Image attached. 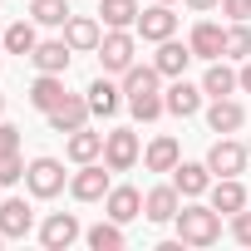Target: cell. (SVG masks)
I'll list each match as a JSON object with an SVG mask.
<instances>
[{
  "label": "cell",
  "mask_w": 251,
  "mask_h": 251,
  "mask_svg": "<svg viewBox=\"0 0 251 251\" xmlns=\"http://www.w3.org/2000/svg\"><path fill=\"white\" fill-rule=\"evenodd\" d=\"M207 123H212V133H236L241 123H246V108L226 94V99H212V108H207Z\"/></svg>",
  "instance_id": "e0dca14e"
},
{
  "label": "cell",
  "mask_w": 251,
  "mask_h": 251,
  "mask_svg": "<svg viewBox=\"0 0 251 251\" xmlns=\"http://www.w3.org/2000/svg\"><path fill=\"white\" fill-rule=\"evenodd\" d=\"M99 15L108 30H128L138 25V0H99Z\"/></svg>",
  "instance_id": "603a6c76"
},
{
  "label": "cell",
  "mask_w": 251,
  "mask_h": 251,
  "mask_svg": "<svg viewBox=\"0 0 251 251\" xmlns=\"http://www.w3.org/2000/svg\"><path fill=\"white\" fill-rule=\"evenodd\" d=\"M173 187H177L182 197H202V192L212 187V168H207V163H177V168H173Z\"/></svg>",
  "instance_id": "2e32d148"
},
{
  "label": "cell",
  "mask_w": 251,
  "mask_h": 251,
  "mask_svg": "<svg viewBox=\"0 0 251 251\" xmlns=\"http://www.w3.org/2000/svg\"><path fill=\"white\" fill-rule=\"evenodd\" d=\"M30 226H35V217H30L25 197L0 202V231H5V241H25V236H30Z\"/></svg>",
  "instance_id": "8fae6325"
},
{
  "label": "cell",
  "mask_w": 251,
  "mask_h": 251,
  "mask_svg": "<svg viewBox=\"0 0 251 251\" xmlns=\"http://www.w3.org/2000/svg\"><path fill=\"white\" fill-rule=\"evenodd\" d=\"M187 5H192V10L202 15V10H212V5H222V0H187Z\"/></svg>",
  "instance_id": "74e56055"
},
{
  "label": "cell",
  "mask_w": 251,
  "mask_h": 251,
  "mask_svg": "<svg viewBox=\"0 0 251 251\" xmlns=\"http://www.w3.org/2000/svg\"><path fill=\"white\" fill-rule=\"evenodd\" d=\"M89 246H94V251H118V246H123V222H113V217L99 222V226L89 231Z\"/></svg>",
  "instance_id": "f1b7e54d"
},
{
  "label": "cell",
  "mask_w": 251,
  "mask_h": 251,
  "mask_svg": "<svg viewBox=\"0 0 251 251\" xmlns=\"http://www.w3.org/2000/svg\"><path fill=\"white\" fill-rule=\"evenodd\" d=\"M0 153H20V128L15 123H0Z\"/></svg>",
  "instance_id": "e575fe53"
},
{
  "label": "cell",
  "mask_w": 251,
  "mask_h": 251,
  "mask_svg": "<svg viewBox=\"0 0 251 251\" xmlns=\"http://www.w3.org/2000/svg\"><path fill=\"white\" fill-rule=\"evenodd\" d=\"M241 84H236V69H226L222 59H212L207 64V74H202V94H212V99H226V94H236Z\"/></svg>",
  "instance_id": "44dd1931"
},
{
  "label": "cell",
  "mask_w": 251,
  "mask_h": 251,
  "mask_svg": "<svg viewBox=\"0 0 251 251\" xmlns=\"http://www.w3.org/2000/svg\"><path fill=\"white\" fill-rule=\"evenodd\" d=\"M246 202H251V197H246V187H241L236 177H222V182L212 187V207H217V212H226V217H231V212H241Z\"/></svg>",
  "instance_id": "d4e9b609"
},
{
  "label": "cell",
  "mask_w": 251,
  "mask_h": 251,
  "mask_svg": "<svg viewBox=\"0 0 251 251\" xmlns=\"http://www.w3.org/2000/svg\"><path fill=\"white\" fill-rule=\"evenodd\" d=\"M177 212H182V192L177 187H153L143 197V217L148 222H177Z\"/></svg>",
  "instance_id": "4fadbf2b"
},
{
  "label": "cell",
  "mask_w": 251,
  "mask_h": 251,
  "mask_svg": "<svg viewBox=\"0 0 251 251\" xmlns=\"http://www.w3.org/2000/svg\"><path fill=\"white\" fill-rule=\"evenodd\" d=\"M222 10L231 20H251V0H222Z\"/></svg>",
  "instance_id": "d590c367"
},
{
  "label": "cell",
  "mask_w": 251,
  "mask_h": 251,
  "mask_svg": "<svg viewBox=\"0 0 251 251\" xmlns=\"http://www.w3.org/2000/svg\"><path fill=\"white\" fill-rule=\"evenodd\" d=\"M20 177H25L20 153H0V187H10V182H20Z\"/></svg>",
  "instance_id": "d6a6232c"
},
{
  "label": "cell",
  "mask_w": 251,
  "mask_h": 251,
  "mask_svg": "<svg viewBox=\"0 0 251 251\" xmlns=\"http://www.w3.org/2000/svg\"><path fill=\"white\" fill-rule=\"evenodd\" d=\"M89 108H94L99 118H113V113H118V89H113L108 79H94V84H89Z\"/></svg>",
  "instance_id": "4316f807"
},
{
  "label": "cell",
  "mask_w": 251,
  "mask_h": 251,
  "mask_svg": "<svg viewBox=\"0 0 251 251\" xmlns=\"http://www.w3.org/2000/svg\"><path fill=\"white\" fill-rule=\"evenodd\" d=\"M99 20H89V15H69L64 20V45L74 50V54H84V50H99Z\"/></svg>",
  "instance_id": "9a60e30c"
},
{
  "label": "cell",
  "mask_w": 251,
  "mask_h": 251,
  "mask_svg": "<svg viewBox=\"0 0 251 251\" xmlns=\"http://www.w3.org/2000/svg\"><path fill=\"white\" fill-rule=\"evenodd\" d=\"M163 5H173V0H163Z\"/></svg>",
  "instance_id": "60d3db41"
},
{
  "label": "cell",
  "mask_w": 251,
  "mask_h": 251,
  "mask_svg": "<svg viewBox=\"0 0 251 251\" xmlns=\"http://www.w3.org/2000/svg\"><path fill=\"white\" fill-rule=\"evenodd\" d=\"M40 241H45L50 251H64V246H74V241H79V217H74V212H54V217H45V226H40Z\"/></svg>",
  "instance_id": "9c48e42d"
},
{
  "label": "cell",
  "mask_w": 251,
  "mask_h": 251,
  "mask_svg": "<svg viewBox=\"0 0 251 251\" xmlns=\"http://www.w3.org/2000/svg\"><path fill=\"white\" fill-rule=\"evenodd\" d=\"M108 173H113V168L99 163V158H94V163H79V173L69 177L74 202H103V197H108Z\"/></svg>",
  "instance_id": "7a4b0ae2"
},
{
  "label": "cell",
  "mask_w": 251,
  "mask_h": 251,
  "mask_svg": "<svg viewBox=\"0 0 251 251\" xmlns=\"http://www.w3.org/2000/svg\"><path fill=\"white\" fill-rule=\"evenodd\" d=\"M0 241H5V231H0Z\"/></svg>",
  "instance_id": "ab89813d"
},
{
  "label": "cell",
  "mask_w": 251,
  "mask_h": 251,
  "mask_svg": "<svg viewBox=\"0 0 251 251\" xmlns=\"http://www.w3.org/2000/svg\"><path fill=\"white\" fill-rule=\"evenodd\" d=\"M0 113H5V94H0Z\"/></svg>",
  "instance_id": "f35d334b"
},
{
  "label": "cell",
  "mask_w": 251,
  "mask_h": 251,
  "mask_svg": "<svg viewBox=\"0 0 251 251\" xmlns=\"http://www.w3.org/2000/svg\"><path fill=\"white\" fill-rule=\"evenodd\" d=\"M30 15H35V25H64L69 5L64 0H30Z\"/></svg>",
  "instance_id": "f546056e"
},
{
  "label": "cell",
  "mask_w": 251,
  "mask_h": 251,
  "mask_svg": "<svg viewBox=\"0 0 251 251\" xmlns=\"http://www.w3.org/2000/svg\"><path fill=\"white\" fill-rule=\"evenodd\" d=\"M133 54H138V45H133L128 30H108V35L99 40V64H103L108 74H128V69H133Z\"/></svg>",
  "instance_id": "3957f363"
},
{
  "label": "cell",
  "mask_w": 251,
  "mask_h": 251,
  "mask_svg": "<svg viewBox=\"0 0 251 251\" xmlns=\"http://www.w3.org/2000/svg\"><path fill=\"white\" fill-rule=\"evenodd\" d=\"M128 108H133V118H138V123H153V118H163V113H168V103H163L158 94H133V99H128Z\"/></svg>",
  "instance_id": "4dcf8cb0"
},
{
  "label": "cell",
  "mask_w": 251,
  "mask_h": 251,
  "mask_svg": "<svg viewBox=\"0 0 251 251\" xmlns=\"http://www.w3.org/2000/svg\"><path fill=\"white\" fill-rule=\"evenodd\" d=\"M246 153H251V143H246Z\"/></svg>",
  "instance_id": "b9f144b4"
},
{
  "label": "cell",
  "mask_w": 251,
  "mask_h": 251,
  "mask_svg": "<svg viewBox=\"0 0 251 251\" xmlns=\"http://www.w3.org/2000/svg\"><path fill=\"white\" fill-rule=\"evenodd\" d=\"M187 45H192V54H197V59H222V54H226V30H222V25H212V20H197Z\"/></svg>",
  "instance_id": "30bf717a"
},
{
  "label": "cell",
  "mask_w": 251,
  "mask_h": 251,
  "mask_svg": "<svg viewBox=\"0 0 251 251\" xmlns=\"http://www.w3.org/2000/svg\"><path fill=\"white\" fill-rule=\"evenodd\" d=\"M173 30H177V15L163 5H148V10H138V35L143 40H153V45H163V40H173Z\"/></svg>",
  "instance_id": "ba28073f"
},
{
  "label": "cell",
  "mask_w": 251,
  "mask_h": 251,
  "mask_svg": "<svg viewBox=\"0 0 251 251\" xmlns=\"http://www.w3.org/2000/svg\"><path fill=\"white\" fill-rule=\"evenodd\" d=\"M158 79H163L158 64H133L128 74H123V94H128V99L133 94H158Z\"/></svg>",
  "instance_id": "484cf974"
},
{
  "label": "cell",
  "mask_w": 251,
  "mask_h": 251,
  "mask_svg": "<svg viewBox=\"0 0 251 251\" xmlns=\"http://www.w3.org/2000/svg\"><path fill=\"white\" fill-rule=\"evenodd\" d=\"M226 59H251V30H246V20H231V30H226Z\"/></svg>",
  "instance_id": "1f68e13d"
},
{
  "label": "cell",
  "mask_w": 251,
  "mask_h": 251,
  "mask_svg": "<svg viewBox=\"0 0 251 251\" xmlns=\"http://www.w3.org/2000/svg\"><path fill=\"white\" fill-rule=\"evenodd\" d=\"M222 236V212L217 207H182L177 212V241L182 246H212Z\"/></svg>",
  "instance_id": "6da1fadb"
},
{
  "label": "cell",
  "mask_w": 251,
  "mask_h": 251,
  "mask_svg": "<svg viewBox=\"0 0 251 251\" xmlns=\"http://www.w3.org/2000/svg\"><path fill=\"white\" fill-rule=\"evenodd\" d=\"M69 54H74V50H69L64 40H45V45L30 50V59H35L40 74H64V69H69Z\"/></svg>",
  "instance_id": "ac0fdd59"
},
{
  "label": "cell",
  "mask_w": 251,
  "mask_h": 251,
  "mask_svg": "<svg viewBox=\"0 0 251 251\" xmlns=\"http://www.w3.org/2000/svg\"><path fill=\"white\" fill-rule=\"evenodd\" d=\"M143 163H148V173H173V168L182 163L177 138H153V143H148V153H143Z\"/></svg>",
  "instance_id": "7402d4cb"
},
{
  "label": "cell",
  "mask_w": 251,
  "mask_h": 251,
  "mask_svg": "<svg viewBox=\"0 0 251 251\" xmlns=\"http://www.w3.org/2000/svg\"><path fill=\"white\" fill-rule=\"evenodd\" d=\"M89 113H94V108H89V94H64L45 118H50L54 133H74V128H84V123H89Z\"/></svg>",
  "instance_id": "5b68a950"
},
{
  "label": "cell",
  "mask_w": 251,
  "mask_h": 251,
  "mask_svg": "<svg viewBox=\"0 0 251 251\" xmlns=\"http://www.w3.org/2000/svg\"><path fill=\"white\" fill-rule=\"evenodd\" d=\"M64 153H69L74 163H94V158H103V133H89V123H84V128H74V133H69Z\"/></svg>",
  "instance_id": "ffe728a7"
},
{
  "label": "cell",
  "mask_w": 251,
  "mask_h": 251,
  "mask_svg": "<svg viewBox=\"0 0 251 251\" xmlns=\"http://www.w3.org/2000/svg\"><path fill=\"white\" fill-rule=\"evenodd\" d=\"M25 187L35 192V197H59L64 192V163L59 158H35L30 168H25Z\"/></svg>",
  "instance_id": "277c9868"
},
{
  "label": "cell",
  "mask_w": 251,
  "mask_h": 251,
  "mask_svg": "<svg viewBox=\"0 0 251 251\" xmlns=\"http://www.w3.org/2000/svg\"><path fill=\"white\" fill-rule=\"evenodd\" d=\"M197 54H192V45H177V40H163L158 45V54H153V64H158V74L163 79H182V69L192 64Z\"/></svg>",
  "instance_id": "7c38bea8"
},
{
  "label": "cell",
  "mask_w": 251,
  "mask_h": 251,
  "mask_svg": "<svg viewBox=\"0 0 251 251\" xmlns=\"http://www.w3.org/2000/svg\"><path fill=\"white\" fill-rule=\"evenodd\" d=\"M246 158H251V153H246L241 143H231V138L222 133V138L212 143V153H207V168H212L217 177H236V173L246 168Z\"/></svg>",
  "instance_id": "52a82bcc"
},
{
  "label": "cell",
  "mask_w": 251,
  "mask_h": 251,
  "mask_svg": "<svg viewBox=\"0 0 251 251\" xmlns=\"http://www.w3.org/2000/svg\"><path fill=\"white\" fill-rule=\"evenodd\" d=\"M231 236L241 246H251V212H231Z\"/></svg>",
  "instance_id": "836d02e7"
},
{
  "label": "cell",
  "mask_w": 251,
  "mask_h": 251,
  "mask_svg": "<svg viewBox=\"0 0 251 251\" xmlns=\"http://www.w3.org/2000/svg\"><path fill=\"white\" fill-rule=\"evenodd\" d=\"M103 212H108L113 222H133V217H143V192H138V187H108Z\"/></svg>",
  "instance_id": "5bb4252c"
},
{
  "label": "cell",
  "mask_w": 251,
  "mask_h": 251,
  "mask_svg": "<svg viewBox=\"0 0 251 251\" xmlns=\"http://www.w3.org/2000/svg\"><path fill=\"white\" fill-rule=\"evenodd\" d=\"M59 99H64V79H59V74H40V79L30 84V103H35L40 113H50Z\"/></svg>",
  "instance_id": "cb8c5ba5"
},
{
  "label": "cell",
  "mask_w": 251,
  "mask_h": 251,
  "mask_svg": "<svg viewBox=\"0 0 251 251\" xmlns=\"http://www.w3.org/2000/svg\"><path fill=\"white\" fill-rule=\"evenodd\" d=\"M236 84H241V89H246V94H251V59H246V64H241V74H236Z\"/></svg>",
  "instance_id": "8d00e7d4"
},
{
  "label": "cell",
  "mask_w": 251,
  "mask_h": 251,
  "mask_svg": "<svg viewBox=\"0 0 251 251\" xmlns=\"http://www.w3.org/2000/svg\"><path fill=\"white\" fill-rule=\"evenodd\" d=\"M163 103H168V113L192 118V113L202 108V89H197V84H187V79H173V89L163 94Z\"/></svg>",
  "instance_id": "d6986e66"
},
{
  "label": "cell",
  "mask_w": 251,
  "mask_h": 251,
  "mask_svg": "<svg viewBox=\"0 0 251 251\" xmlns=\"http://www.w3.org/2000/svg\"><path fill=\"white\" fill-rule=\"evenodd\" d=\"M35 45H40V40H35V25H30V20H15V25L5 30V50H10V54H25V59H30Z\"/></svg>",
  "instance_id": "83f0119b"
},
{
  "label": "cell",
  "mask_w": 251,
  "mask_h": 251,
  "mask_svg": "<svg viewBox=\"0 0 251 251\" xmlns=\"http://www.w3.org/2000/svg\"><path fill=\"white\" fill-rule=\"evenodd\" d=\"M103 163H108L113 173H128V168L138 163V133H133V128L103 133Z\"/></svg>",
  "instance_id": "8992f818"
}]
</instances>
